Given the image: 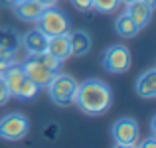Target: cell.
Returning <instances> with one entry per match:
<instances>
[{"label": "cell", "mask_w": 156, "mask_h": 148, "mask_svg": "<svg viewBox=\"0 0 156 148\" xmlns=\"http://www.w3.org/2000/svg\"><path fill=\"white\" fill-rule=\"evenodd\" d=\"M73 105L85 115H103L113 105V91L103 79H85L77 85Z\"/></svg>", "instance_id": "cell-1"}, {"label": "cell", "mask_w": 156, "mask_h": 148, "mask_svg": "<svg viewBox=\"0 0 156 148\" xmlns=\"http://www.w3.org/2000/svg\"><path fill=\"white\" fill-rule=\"evenodd\" d=\"M59 65H61V61L55 59L53 55H50L48 51L28 55L26 61H22V67H24V71H26V75L30 77L40 89L48 87L51 77L59 71Z\"/></svg>", "instance_id": "cell-2"}, {"label": "cell", "mask_w": 156, "mask_h": 148, "mask_svg": "<svg viewBox=\"0 0 156 148\" xmlns=\"http://www.w3.org/2000/svg\"><path fill=\"white\" fill-rule=\"evenodd\" d=\"M77 79L69 73L57 71L55 75L51 77V81L48 83V93H50V99L53 101V105L57 107H71L73 99H75L77 93Z\"/></svg>", "instance_id": "cell-3"}, {"label": "cell", "mask_w": 156, "mask_h": 148, "mask_svg": "<svg viewBox=\"0 0 156 148\" xmlns=\"http://www.w3.org/2000/svg\"><path fill=\"white\" fill-rule=\"evenodd\" d=\"M38 28L48 36H59V34H67L71 30V22H69V16L63 10H57L55 6H48L44 8V12L38 16L36 20Z\"/></svg>", "instance_id": "cell-4"}, {"label": "cell", "mask_w": 156, "mask_h": 148, "mask_svg": "<svg viewBox=\"0 0 156 148\" xmlns=\"http://www.w3.org/2000/svg\"><path fill=\"white\" fill-rule=\"evenodd\" d=\"M101 65H103L105 71L115 73V75H121L126 73L133 65V53L126 46L122 44H113L103 51L101 55Z\"/></svg>", "instance_id": "cell-5"}, {"label": "cell", "mask_w": 156, "mask_h": 148, "mask_svg": "<svg viewBox=\"0 0 156 148\" xmlns=\"http://www.w3.org/2000/svg\"><path fill=\"white\" fill-rule=\"evenodd\" d=\"M111 136H113L115 146L119 148H133L138 144L140 138V129H138L136 118L133 117H121L111 126Z\"/></svg>", "instance_id": "cell-6"}, {"label": "cell", "mask_w": 156, "mask_h": 148, "mask_svg": "<svg viewBox=\"0 0 156 148\" xmlns=\"http://www.w3.org/2000/svg\"><path fill=\"white\" fill-rule=\"evenodd\" d=\"M30 132V121L22 113H8L0 118V138L2 140H22Z\"/></svg>", "instance_id": "cell-7"}, {"label": "cell", "mask_w": 156, "mask_h": 148, "mask_svg": "<svg viewBox=\"0 0 156 148\" xmlns=\"http://www.w3.org/2000/svg\"><path fill=\"white\" fill-rule=\"evenodd\" d=\"M48 36L44 34L40 28H34V30H28L26 34L20 38V46L26 49L28 55H34V53H42L46 51L48 48Z\"/></svg>", "instance_id": "cell-8"}, {"label": "cell", "mask_w": 156, "mask_h": 148, "mask_svg": "<svg viewBox=\"0 0 156 148\" xmlns=\"http://www.w3.org/2000/svg\"><path fill=\"white\" fill-rule=\"evenodd\" d=\"M0 75H2V79H4V83L8 85V91H10V95L12 97H16L18 95V89H20V85L26 81V71H24V67H22V63H12V65H8L6 69H2L0 71Z\"/></svg>", "instance_id": "cell-9"}, {"label": "cell", "mask_w": 156, "mask_h": 148, "mask_svg": "<svg viewBox=\"0 0 156 148\" xmlns=\"http://www.w3.org/2000/svg\"><path fill=\"white\" fill-rule=\"evenodd\" d=\"M134 91L142 99H154L156 97V67H148L136 77Z\"/></svg>", "instance_id": "cell-10"}, {"label": "cell", "mask_w": 156, "mask_h": 148, "mask_svg": "<svg viewBox=\"0 0 156 148\" xmlns=\"http://www.w3.org/2000/svg\"><path fill=\"white\" fill-rule=\"evenodd\" d=\"M14 16H18L24 22H36L38 16L44 12V4H40L38 0H18L14 6H10Z\"/></svg>", "instance_id": "cell-11"}, {"label": "cell", "mask_w": 156, "mask_h": 148, "mask_svg": "<svg viewBox=\"0 0 156 148\" xmlns=\"http://www.w3.org/2000/svg\"><path fill=\"white\" fill-rule=\"evenodd\" d=\"M46 51L53 55L55 59L65 61L67 57H71V46H69V32L67 34H59V36H51L48 40V48Z\"/></svg>", "instance_id": "cell-12"}, {"label": "cell", "mask_w": 156, "mask_h": 148, "mask_svg": "<svg viewBox=\"0 0 156 148\" xmlns=\"http://www.w3.org/2000/svg\"><path fill=\"white\" fill-rule=\"evenodd\" d=\"M125 12L134 20V22H136V26L140 28V30L148 26L150 18H152V6H148L144 0H134V2L126 4Z\"/></svg>", "instance_id": "cell-13"}, {"label": "cell", "mask_w": 156, "mask_h": 148, "mask_svg": "<svg viewBox=\"0 0 156 148\" xmlns=\"http://www.w3.org/2000/svg\"><path fill=\"white\" fill-rule=\"evenodd\" d=\"M69 46H71V55L75 57H83L89 53V49L93 46L91 36L85 30H69Z\"/></svg>", "instance_id": "cell-14"}, {"label": "cell", "mask_w": 156, "mask_h": 148, "mask_svg": "<svg viewBox=\"0 0 156 148\" xmlns=\"http://www.w3.org/2000/svg\"><path fill=\"white\" fill-rule=\"evenodd\" d=\"M115 32H117L121 38H134V36L140 32V28H138L136 22L125 12V14H121L115 20Z\"/></svg>", "instance_id": "cell-15"}, {"label": "cell", "mask_w": 156, "mask_h": 148, "mask_svg": "<svg viewBox=\"0 0 156 148\" xmlns=\"http://www.w3.org/2000/svg\"><path fill=\"white\" fill-rule=\"evenodd\" d=\"M0 44H4L6 48L14 49V51H18V48H20L18 32H16L12 26H2L0 28Z\"/></svg>", "instance_id": "cell-16"}, {"label": "cell", "mask_w": 156, "mask_h": 148, "mask_svg": "<svg viewBox=\"0 0 156 148\" xmlns=\"http://www.w3.org/2000/svg\"><path fill=\"white\" fill-rule=\"evenodd\" d=\"M40 87L34 83V81L30 79V77H26V81H24L22 85H20L18 89V95H16V99H22V101H32L36 95H38Z\"/></svg>", "instance_id": "cell-17"}, {"label": "cell", "mask_w": 156, "mask_h": 148, "mask_svg": "<svg viewBox=\"0 0 156 148\" xmlns=\"http://www.w3.org/2000/svg\"><path fill=\"white\" fill-rule=\"evenodd\" d=\"M18 61V57H16V51L10 48H6L4 44H0V71L2 69H6L8 65L16 63Z\"/></svg>", "instance_id": "cell-18"}, {"label": "cell", "mask_w": 156, "mask_h": 148, "mask_svg": "<svg viewBox=\"0 0 156 148\" xmlns=\"http://www.w3.org/2000/svg\"><path fill=\"white\" fill-rule=\"evenodd\" d=\"M119 0H93V10L101 12V14H111L119 8Z\"/></svg>", "instance_id": "cell-19"}, {"label": "cell", "mask_w": 156, "mask_h": 148, "mask_svg": "<svg viewBox=\"0 0 156 148\" xmlns=\"http://www.w3.org/2000/svg\"><path fill=\"white\" fill-rule=\"evenodd\" d=\"M10 91H8V85L4 83V79H2V75H0V105H6L8 101H10Z\"/></svg>", "instance_id": "cell-20"}, {"label": "cell", "mask_w": 156, "mask_h": 148, "mask_svg": "<svg viewBox=\"0 0 156 148\" xmlns=\"http://www.w3.org/2000/svg\"><path fill=\"white\" fill-rule=\"evenodd\" d=\"M71 4L77 8L79 12H89L93 10V0H71Z\"/></svg>", "instance_id": "cell-21"}, {"label": "cell", "mask_w": 156, "mask_h": 148, "mask_svg": "<svg viewBox=\"0 0 156 148\" xmlns=\"http://www.w3.org/2000/svg\"><path fill=\"white\" fill-rule=\"evenodd\" d=\"M156 146V136L152 134V136L144 138V140H140V148H154Z\"/></svg>", "instance_id": "cell-22"}, {"label": "cell", "mask_w": 156, "mask_h": 148, "mask_svg": "<svg viewBox=\"0 0 156 148\" xmlns=\"http://www.w3.org/2000/svg\"><path fill=\"white\" fill-rule=\"evenodd\" d=\"M38 2H40V4H44V6L48 8V6H55L57 0H38Z\"/></svg>", "instance_id": "cell-23"}, {"label": "cell", "mask_w": 156, "mask_h": 148, "mask_svg": "<svg viewBox=\"0 0 156 148\" xmlns=\"http://www.w3.org/2000/svg\"><path fill=\"white\" fill-rule=\"evenodd\" d=\"M119 2H122V4H125V6H126V4H130V2H134V0H119Z\"/></svg>", "instance_id": "cell-24"}, {"label": "cell", "mask_w": 156, "mask_h": 148, "mask_svg": "<svg viewBox=\"0 0 156 148\" xmlns=\"http://www.w3.org/2000/svg\"><path fill=\"white\" fill-rule=\"evenodd\" d=\"M144 2L148 4V6H152V8H154V0H144Z\"/></svg>", "instance_id": "cell-25"}]
</instances>
